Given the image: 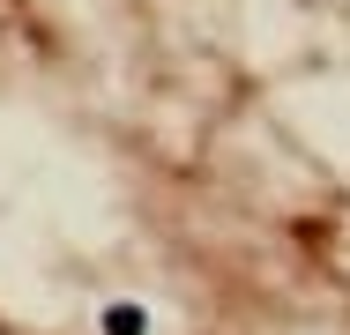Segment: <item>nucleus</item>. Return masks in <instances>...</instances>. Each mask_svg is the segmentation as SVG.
Segmentation results:
<instances>
[{"label": "nucleus", "mask_w": 350, "mask_h": 335, "mask_svg": "<svg viewBox=\"0 0 350 335\" xmlns=\"http://www.w3.org/2000/svg\"><path fill=\"white\" fill-rule=\"evenodd\" d=\"M105 328H112V335H142V313H127V306H120V313H112Z\"/></svg>", "instance_id": "obj_1"}]
</instances>
